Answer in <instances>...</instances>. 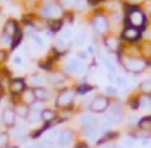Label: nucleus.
<instances>
[{
	"label": "nucleus",
	"mask_w": 151,
	"mask_h": 148,
	"mask_svg": "<svg viewBox=\"0 0 151 148\" xmlns=\"http://www.w3.org/2000/svg\"><path fill=\"white\" fill-rule=\"evenodd\" d=\"M75 90H76V95H88V93H91L94 90V86L93 85H81Z\"/></svg>",
	"instance_id": "393cba45"
},
{
	"label": "nucleus",
	"mask_w": 151,
	"mask_h": 148,
	"mask_svg": "<svg viewBox=\"0 0 151 148\" xmlns=\"http://www.w3.org/2000/svg\"><path fill=\"white\" fill-rule=\"evenodd\" d=\"M17 31H18L17 23H15V21H8L7 26H5V34H7V36H10V38H13L15 34H17Z\"/></svg>",
	"instance_id": "5701e85b"
},
{
	"label": "nucleus",
	"mask_w": 151,
	"mask_h": 148,
	"mask_svg": "<svg viewBox=\"0 0 151 148\" xmlns=\"http://www.w3.org/2000/svg\"><path fill=\"white\" fill-rule=\"evenodd\" d=\"M24 148H39V143H34V145H28V147Z\"/></svg>",
	"instance_id": "e433bc0d"
},
{
	"label": "nucleus",
	"mask_w": 151,
	"mask_h": 148,
	"mask_svg": "<svg viewBox=\"0 0 151 148\" xmlns=\"http://www.w3.org/2000/svg\"><path fill=\"white\" fill-rule=\"evenodd\" d=\"M41 122H44V124H52V125L59 124V112L52 108H46L41 112Z\"/></svg>",
	"instance_id": "9d476101"
},
{
	"label": "nucleus",
	"mask_w": 151,
	"mask_h": 148,
	"mask_svg": "<svg viewBox=\"0 0 151 148\" xmlns=\"http://www.w3.org/2000/svg\"><path fill=\"white\" fill-rule=\"evenodd\" d=\"M5 59H7V52L5 51H0V62H5Z\"/></svg>",
	"instance_id": "473e14b6"
},
{
	"label": "nucleus",
	"mask_w": 151,
	"mask_h": 148,
	"mask_svg": "<svg viewBox=\"0 0 151 148\" xmlns=\"http://www.w3.org/2000/svg\"><path fill=\"white\" fill-rule=\"evenodd\" d=\"M47 80H49V83L52 86H55V88H67V83H68V78H67L63 73H50L49 77H47Z\"/></svg>",
	"instance_id": "f8f14e48"
},
{
	"label": "nucleus",
	"mask_w": 151,
	"mask_h": 148,
	"mask_svg": "<svg viewBox=\"0 0 151 148\" xmlns=\"http://www.w3.org/2000/svg\"><path fill=\"white\" fill-rule=\"evenodd\" d=\"M46 80L47 78L44 75H41V73H34V75H31V77L26 78V85H28V88H33V90L42 88L44 83H46Z\"/></svg>",
	"instance_id": "ddd939ff"
},
{
	"label": "nucleus",
	"mask_w": 151,
	"mask_h": 148,
	"mask_svg": "<svg viewBox=\"0 0 151 148\" xmlns=\"http://www.w3.org/2000/svg\"><path fill=\"white\" fill-rule=\"evenodd\" d=\"M75 140V132L72 129H62L59 134V138H57V145L60 147H70Z\"/></svg>",
	"instance_id": "1a4fd4ad"
},
{
	"label": "nucleus",
	"mask_w": 151,
	"mask_h": 148,
	"mask_svg": "<svg viewBox=\"0 0 151 148\" xmlns=\"http://www.w3.org/2000/svg\"><path fill=\"white\" fill-rule=\"evenodd\" d=\"M107 121L111 122V124H120L122 121H124V104H122L120 101H115L111 104V108L107 109Z\"/></svg>",
	"instance_id": "7ed1b4c3"
},
{
	"label": "nucleus",
	"mask_w": 151,
	"mask_h": 148,
	"mask_svg": "<svg viewBox=\"0 0 151 148\" xmlns=\"http://www.w3.org/2000/svg\"><path fill=\"white\" fill-rule=\"evenodd\" d=\"M73 4H76V0H62L60 7H73Z\"/></svg>",
	"instance_id": "bb28decb"
},
{
	"label": "nucleus",
	"mask_w": 151,
	"mask_h": 148,
	"mask_svg": "<svg viewBox=\"0 0 151 148\" xmlns=\"http://www.w3.org/2000/svg\"><path fill=\"white\" fill-rule=\"evenodd\" d=\"M4 148H20L18 145H15V143H8L7 147H4Z\"/></svg>",
	"instance_id": "f704fd0d"
},
{
	"label": "nucleus",
	"mask_w": 151,
	"mask_h": 148,
	"mask_svg": "<svg viewBox=\"0 0 151 148\" xmlns=\"http://www.w3.org/2000/svg\"><path fill=\"white\" fill-rule=\"evenodd\" d=\"M75 98H76V90L75 88L59 90V93H57V96H55V106L59 109L73 108V104H75Z\"/></svg>",
	"instance_id": "f257e3e1"
},
{
	"label": "nucleus",
	"mask_w": 151,
	"mask_h": 148,
	"mask_svg": "<svg viewBox=\"0 0 151 148\" xmlns=\"http://www.w3.org/2000/svg\"><path fill=\"white\" fill-rule=\"evenodd\" d=\"M127 21H128V25L130 26H133V28H138L140 30L141 26H145V15L141 13L138 8H133V10H130L127 13Z\"/></svg>",
	"instance_id": "423d86ee"
},
{
	"label": "nucleus",
	"mask_w": 151,
	"mask_h": 148,
	"mask_svg": "<svg viewBox=\"0 0 151 148\" xmlns=\"http://www.w3.org/2000/svg\"><path fill=\"white\" fill-rule=\"evenodd\" d=\"M63 69H65V73H68V75H78V73L85 72V65H83V62L78 59H70L68 62L63 65Z\"/></svg>",
	"instance_id": "6e6552de"
},
{
	"label": "nucleus",
	"mask_w": 151,
	"mask_h": 148,
	"mask_svg": "<svg viewBox=\"0 0 151 148\" xmlns=\"http://www.w3.org/2000/svg\"><path fill=\"white\" fill-rule=\"evenodd\" d=\"M138 130L151 134V114L143 116V117L140 119V124H138Z\"/></svg>",
	"instance_id": "aec40b11"
},
{
	"label": "nucleus",
	"mask_w": 151,
	"mask_h": 148,
	"mask_svg": "<svg viewBox=\"0 0 151 148\" xmlns=\"http://www.w3.org/2000/svg\"><path fill=\"white\" fill-rule=\"evenodd\" d=\"M34 96H36L37 101L46 103V101H49V98L52 96V93H50V90H47L46 86H42V88H36V90H34Z\"/></svg>",
	"instance_id": "a211bd4d"
},
{
	"label": "nucleus",
	"mask_w": 151,
	"mask_h": 148,
	"mask_svg": "<svg viewBox=\"0 0 151 148\" xmlns=\"http://www.w3.org/2000/svg\"><path fill=\"white\" fill-rule=\"evenodd\" d=\"M122 34H124V39H127V41H137V39H140V30H138V28H133V26L125 28Z\"/></svg>",
	"instance_id": "6ab92c4d"
},
{
	"label": "nucleus",
	"mask_w": 151,
	"mask_h": 148,
	"mask_svg": "<svg viewBox=\"0 0 151 148\" xmlns=\"http://www.w3.org/2000/svg\"><path fill=\"white\" fill-rule=\"evenodd\" d=\"M115 82H117V85H119V86H127V82H125V80L122 78V77H117V80H115Z\"/></svg>",
	"instance_id": "7c9ffc66"
},
{
	"label": "nucleus",
	"mask_w": 151,
	"mask_h": 148,
	"mask_svg": "<svg viewBox=\"0 0 151 148\" xmlns=\"http://www.w3.org/2000/svg\"><path fill=\"white\" fill-rule=\"evenodd\" d=\"M0 83H2V73H0Z\"/></svg>",
	"instance_id": "58836bf2"
},
{
	"label": "nucleus",
	"mask_w": 151,
	"mask_h": 148,
	"mask_svg": "<svg viewBox=\"0 0 151 148\" xmlns=\"http://www.w3.org/2000/svg\"><path fill=\"white\" fill-rule=\"evenodd\" d=\"M31 39H33V43H36L39 47H42V46H44V44H42V39H41L39 36H36V34H33V38H31Z\"/></svg>",
	"instance_id": "c756f323"
},
{
	"label": "nucleus",
	"mask_w": 151,
	"mask_h": 148,
	"mask_svg": "<svg viewBox=\"0 0 151 148\" xmlns=\"http://www.w3.org/2000/svg\"><path fill=\"white\" fill-rule=\"evenodd\" d=\"M78 57H80V59H88V56H86V52H80V54H78Z\"/></svg>",
	"instance_id": "c9c22d12"
},
{
	"label": "nucleus",
	"mask_w": 151,
	"mask_h": 148,
	"mask_svg": "<svg viewBox=\"0 0 151 148\" xmlns=\"http://www.w3.org/2000/svg\"><path fill=\"white\" fill-rule=\"evenodd\" d=\"M140 91L141 95H151V80H143L140 83Z\"/></svg>",
	"instance_id": "b1692460"
},
{
	"label": "nucleus",
	"mask_w": 151,
	"mask_h": 148,
	"mask_svg": "<svg viewBox=\"0 0 151 148\" xmlns=\"http://www.w3.org/2000/svg\"><path fill=\"white\" fill-rule=\"evenodd\" d=\"M60 28H62V20L57 21V23H50V30L52 31H59Z\"/></svg>",
	"instance_id": "c85d7f7f"
},
{
	"label": "nucleus",
	"mask_w": 151,
	"mask_h": 148,
	"mask_svg": "<svg viewBox=\"0 0 151 148\" xmlns=\"http://www.w3.org/2000/svg\"><path fill=\"white\" fill-rule=\"evenodd\" d=\"M124 67H125L127 72H132V73H135V75H138V73L143 72L148 67V60L132 57V59H127V62H124Z\"/></svg>",
	"instance_id": "39448f33"
},
{
	"label": "nucleus",
	"mask_w": 151,
	"mask_h": 148,
	"mask_svg": "<svg viewBox=\"0 0 151 148\" xmlns=\"http://www.w3.org/2000/svg\"><path fill=\"white\" fill-rule=\"evenodd\" d=\"M109 108H111V99L106 95H96L89 104V111L93 114H104Z\"/></svg>",
	"instance_id": "f03ea898"
},
{
	"label": "nucleus",
	"mask_w": 151,
	"mask_h": 148,
	"mask_svg": "<svg viewBox=\"0 0 151 148\" xmlns=\"http://www.w3.org/2000/svg\"><path fill=\"white\" fill-rule=\"evenodd\" d=\"M37 99H36V96H34V90L33 88H26L23 93L20 95V103H23V104H26V106H33L34 103H36Z\"/></svg>",
	"instance_id": "dca6fc26"
},
{
	"label": "nucleus",
	"mask_w": 151,
	"mask_h": 148,
	"mask_svg": "<svg viewBox=\"0 0 151 148\" xmlns=\"http://www.w3.org/2000/svg\"><path fill=\"white\" fill-rule=\"evenodd\" d=\"M117 86H114V85H109L107 88H106V96H117Z\"/></svg>",
	"instance_id": "a878e982"
},
{
	"label": "nucleus",
	"mask_w": 151,
	"mask_h": 148,
	"mask_svg": "<svg viewBox=\"0 0 151 148\" xmlns=\"http://www.w3.org/2000/svg\"><path fill=\"white\" fill-rule=\"evenodd\" d=\"M17 121H18V116H17V112H15L13 108H5L4 111H2V114H0V122H2V125L7 127L8 130L17 127Z\"/></svg>",
	"instance_id": "20e7f679"
},
{
	"label": "nucleus",
	"mask_w": 151,
	"mask_h": 148,
	"mask_svg": "<svg viewBox=\"0 0 151 148\" xmlns=\"http://www.w3.org/2000/svg\"><path fill=\"white\" fill-rule=\"evenodd\" d=\"M55 46H57V49H59V51H62V52H63V49H65V47H63V46H65V43H63V41H57Z\"/></svg>",
	"instance_id": "2f4dec72"
},
{
	"label": "nucleus",
	"mask_w": 151,
	"mask_h": 148,
	"mask_svg": "<svg viewBox=\"0 0 151 148\" xmlns=\"http://www.w3.org/2000/svg\"><path fill=\"white\" fill-rule=\"evenodd\" d=\"M93 26H94L96 33L102 34V33H106V31H107L109 23H107V20H106L104 15H96V17L93 18Z\"/></svg>",
	"instance_id": "4468645a"
},
{
	"label": "nucleus",
	"mask_w": 151,
	"mask_h": 148,
	"mask_svg": "<svg viewBox=\"0 0 151 148\" xmlns=\"http://www.w3.org/2000/svg\"><path fill=\"white\" fill-rule=\"evenodd\" d=\"M41 15H42V17H46V18H57V17H60V15H62V7H60V5H57V4L47 5V7L42 8Z\"/></svg>",
	"instance_id": "2eb2a0df"
},
{
	"label": "nucleus",
	"mask_w": 151,
	"mask_h": 148,
	"mask_svg": "<svg viewBox=\"0 0 151 148\" xmlns=\"http://www.w3.org/2000/svg\"><path fill=\"white\" fill-rule=\"evenodd\" d=\"M15 112H17L18 119H23V121H28V117H29V112H31V108L26 104H23V103H17V104L13 106Z\"/></svg>",
	"instance_id": "f3484780"
},
{
	"label": "nucleus",
	"mask_w": 151,
	"mask_h": 148,
	"mask_svg": "<svg viewBox=\"0 0 151 148\" xmlns=\"http://www.w3.org/2000/svg\"><path fill=\"white\" fill-rule=\"evenodd\" d=\"M140 99V109H151V95H138Z\"/></svg>",
	"instance_id": "412c9836"
},
{
	"label": "nucleus",
	"mask_w": 151,
	"mask_h": 148,
	"mask_svg": "<svg viewBox=\"0 0 151 148\" xmlns=\"http://www.w3.org/2000/svg\"><path fill=\"white\" fill-rule=\"evenodd\" d=\"M26 88H28V85H26V80L24 78H12L10 85H8V91H10L12 96H15V98L20 96Z\"/></svg>",
	"instance_id": "0eeeda50"
},
{
	"label": "nucleus",
	"mask_w": 151,
	"mask_h": 148,
	"mask_svg": "<svg viewBox=\"0 0 151 148\" xmlns=\"http://www.w3.org/2000/svg\"><path fill=\"white\" fill-rule=\"evenodd\" d=\"M13 64H15V65H23V64H24V59H23L21 56H15V57H13Z\"/></svg>",
	"instance_id": "cd10ccee"
},
{
	"label": "nucleus",
	"mask_w": 151,
	"mask_h": 148,
	"mask_svg": "<svg viewBox=\"0 0 151 148\" xmlns=\"http://www.w3.org/2000/svg\"><path fill=\"white\" fill-rule=\"evenodd\" d=\"M99 121L96 117V114L93 112H83V114L78 116V125L80 127H91V125H98Z\"/></svg>",
	"instance_id": "9b49d317"
},
{
	"label": "nucleus",
	"mask_w": 151,
	"mask_h": 148,
	"mask_svg": "<svg viewBox=\"0 0 151 148\" xmlns=\"http://www.w3.org/2000/svg\"><path fill=\"white\" fill-rule=\"evenodd\" d=\"M104 43H106V46H107V49H111V51H117L119 49V39H117V38H114V36L106 38Z\"/></svg>",
	"instance_id": "4be33fe9"
},
{
	"label": "nucleus",
	"mask_w": 151,
	"mask_h": 148,
	"mask_svg": "<svg viewBox=\"0 0 151 148\" xmlns=\"http://www.w3.org/2000/svg\"><path fill=\"white\" fill-rule=\"evenodd\" d=\"M75 148H89V147H88V143H86V142H81V143H78Z\"/></svg>",
	"instance_id": "72a5a7b5"
},
{
	"label": "nucleus",
	"mask_w": 151,
	"mask_h": 148,
	"mask_svg": "<svg viewBox=\"0 0 151 148\" xmlns=\"http://www.w3.org/2000/svg\"><path fill=\"white\" fill-rule=\"evenodd\" d=\"M106 148H114V145L111 143V145H107V147H106Z\"/></svg>",
	"instance_id": "4c0bfd02"
}]
</instances>
